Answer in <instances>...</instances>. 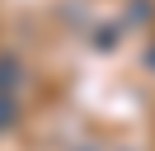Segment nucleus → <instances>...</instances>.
<instances>
[{"mask_svg": "<svg viewBox=\"0 0 155 151\" xmlns=\"http://www.w3.org/2000/svg\"><path fill=\"white\" fill-rule=\"evenodd\" d=\"M10 123V99H0V128Z\"/></svg>", "mask_w": 155, "mask_h": 151, "instance_id": "nucleus-1", "label": "nucleus"}]
</instances>
